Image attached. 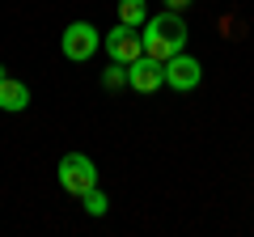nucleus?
Listing matches in <instances>:
<instances>
[{
  "mask_svg": "<svg viewBox=\"0 0 254 237\" xmlns=\"http://www.w3.org/2000/svg\"><path fill=\"white\" fill-rule=\"evenodd\" d=\"M81 208L89 212V216H106V212H110V203H106V195H102L98 186H93V191H85V195H81Z\"/></svg>",
  "mask_w": 254,
  "mask_h": 237,
  "instance_id": "nucleus-9",
  "label": "nucleus"
},
{
  "mask_svg": "<svg viewBox=\"0 0 254 237\" xmlns=\"http://www.w3.org/2000/svg\"><path fill=\"white\" fill-rule=\"evenodd\" d=\"M140 38H144V55H153V59H170V55L187 51V21H182V13L165 9V13H148V21L140 26Z\"/></svg>",
  "mask_w": 254,
  "mask_h": 237,
  "instance_id": "nucleus-1",
  "label": "nucleus"
},
{
  "mask_svg": "<svg viewBox=\"0 0 254 237\" xmlns=\"http://www.w3.org/2000/svg\"><path fill=\"white\" fill-rule=\"evenodd\" d=\"M127 85L136 93H153V89H161L165 85V68H161V59H153V55H140V59H131L127 64Z\"/></svg>",
  "mask_w": 254,
  "mask_h": 237,
  "instance_id": "nucleus-6",
  "label": "nucleus"
},
{
  "mask_svg": "<svg viewBox=\"0 0 254 237\" xmlns=\"http://www.w3.org/2000/svg\"><path fill=\"white\" fill-rule=\"evenodd\" d=\"M30 106V85L26 81H13V76H4L0 81V110H9V115H17V110Z\"/></svg>",
  "mask_w": 254,
  "mask_h": 237,
  "instance_id": "nucleus-7",
  "label": "nucleus"
},
{
  "mask_svg": "<svg viewBox=\"0 0 254 237\" xmlns=\"http://www.w3.org/2000/svg\"><path fill=\"white\" fill-rule=\"evenodd\" d=\"M119 21H123V26H144L148 21V4L144 0H119Z\"/></svg>",
  "mask_w": 254,
  "mask_h": 237,
  "instance_id": "nucleus-8",
  "label": "nucleus"
},
{
  "mask_svg": "<svg viewBox=\"0 0 254 237\" xmlns=\"http://www.w3.org/2000/svg\"><path fill=\"white\" fill-rule=\"evenodd\" d=\"M165 4H170L174 13H182V9H190V4H195V0H165Z\"/></svg>",
  "mask_w": 254,
  "mask_h": 237,
  "instance_id": "nucleus-11",
  "label": "nucleus"
},
{
  "mask_svg": "<svg viewBox=\"0 0 254 237\" xmlns=\"http://www.w3.org/2000/svg\"><path fill=\"white\" fill-rule=\"evenodd\" d=\"M161 68H165V85H170V89H178V93L195 89V85L203 81V68H199V59H195V55H187V51L170 55V59H165Z\"/></svg>",
  "mask_w": 254,
  "mask_h": 237,
  "instance_id": "nucleus-5",
  "label": "nucleus"
},
{
  "mask_svg": "<svg viewBox=\"0 0 254 237\" xmlns=\"http://www.w3.org/2000/svg\"><path fill=\"white\" fill-rule=\"evenodd\" d=\"M60 186L68 195H76V199H81L85 191H93V186H98V165H93V157H85V153L60 157Z\"/></svg>",
  "mask_w": 254,
  "mask_h": 237,
  "instance_id": "nucleus-2",
  "label": "nucleus"
},
{
  "mask_svg": "<svg viewBox=\"0 0 254 237\" xmlns=\"http://www.w3.org/2000/svg\"><path fill=\"white\" fill-rule=\"evenodd\" d=\"M4 76H9V72H4V64H0V81H4Z\"/></svg>",
  "mask_w": 254,
  "mask_h": 237,
  "instance_id": "nucleus-12",
  "label": "nucleus"
},
{
  "mask_svg": "<svg viewBox=\"0 0 254 237\" xmlns=\"http://www.w3.org/2000/svg\"><path fill=\"white\" fill-rule=\"evenodd\" d=\"M102 47V34L89 26V21H72V26L60 34V51L64 59H72V64H85V59H93V51Z\"/></svg>",
  "mask_w": 254,
  "mask_h": 237,
  "instance_id": "nucleus-3",
  "label": "nucleus"
},
{
  "mask_svg": "<svg viewBox=\"0 0 254 237\" xmlns=\"http://www.w3.org/2000/svg\"><path fill=\"white\" fill-rule=\"evenodd\" d=\"M106 85H110V89L127 85V64H115V59H110V68H106Z\"/></svg>",
  "mask_w": 254,
  "mask_h": 237,
  "instance_id": "nucleus-10",
  "label": "nucleus"
},
{
  "mask_svg": "<svg viewBox=\"0 0 254 237\" xmlns=\"http://www.w3.org/2000/svg\"><path fill=\"white\" fill-rule=\"evenodd\" d=\"M102 47H106V55L115 59V64H131V59L144 55V38H140V30L136 26H123V21H119L110 34H102Z\"/></svg>",
  "mask_w": 254,
  "mask_h": 237,
  "instance_id": "nucleus-4",
  "label": "nucleus"
}]
</instances>
